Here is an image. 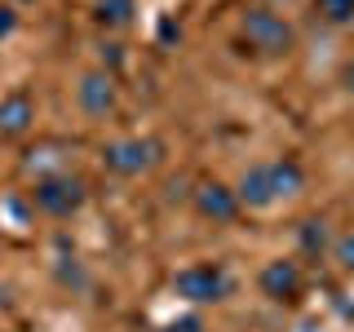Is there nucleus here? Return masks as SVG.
<instances>
[{
  "mask_svg": "<svg viewBox=\"0 0 354 332\" xmlns=\"http://www.w3.org/2000/svg\"><path fill=\"white\" fill-rule=\"evenodd\" d=\"M301 248L310 252V257H319V252L328 248V221L324 217H306L301 221Z\"/></svg>",
  "mask_w": 354,
  "mask_h": 332,
  "instance_id": "ddd939ff",
  "label": "nucleus"
},
{
  "mask_svg": "<svg viewBox=\"0 0 354 332\" xmlns=\"http://www.w3.org/2000/svg\"><path fill=\"white\" fill-rule=\"evenodd\" d=\"M120 58H124V53H120V44H106V49H102V62H111V66H120Z\"/></svg>",
  "mask_w": 354,
  "mask_h": 332,
  "instance_id": "6ab92c4d",
  "label": "nucleus"
},
{
  "mask_svg": "<svg viewBox=\"0 0 354 332\" xmlns=\"http://www.w3.org/2000/svg\"><path fill=\"white\" fill-rule=\"evenodd\" d=\"M239 31H243V40H248V49L266 53V58H283V53H292V44H297L292 22L270 5H248L239 14Z\"/></svg>",
  "mask_w": 354,
  "mask_h": 332,
  "instance_id": "f257e3e1",
  "label": "nucleus"
},
{
  "mask_svg": "<svg viewBox=\"0 0 354 332\" xmlns=\"http://www.w3.org/2000/svg\"><path fill=\"white\" fill-rule=\"evenodd\" d=\"M257 5H270V9H274V0H257Z\"/></svg>",
  "mask_w": 354,
  "mask_h": 332,
  "instance_id": "aec40b11",
  "label": "nucleus"
},
{
  "mask_svg": "<svg viewBox=\"0 0 354 332\" xmlns=\"http://www.w3.org/2000/svg\"><path fill=\"white\" fill-rule=\"evenodd\" d=\"M239 208H270L274 204V186H270V164H252L243 169L239 186H235Z\"/></svg>",
  "mask_w": 354,
  "mask_h": 332,
  "instance_id": "1a4fd4ad",
  "label": "nucleus"
},
{
  "mask_svg": "<svg viewBox=\"0 0 354 332\" xmlns=\"http://www.w3.org/2000/svg\"><path fill=\"white\" fill-rule=\"evenodd\" d=\"M230 270L217 261H195V266H182L173 275V293L182 302H195V306H213V302H226L230 297Z\"/></svg>",
  "mask_w": 354,
  "mask_h": 332,
  "instance_id": "f03ea898",
  "label": "nucleus"
},
{
  "mask_svg": "<svg viewBox=\"0 0 354 332\" xmlns=\"http://www.w3.org/2000/svg\"><path fill=\"white\" fill-rule=\"evenodd\" d=\"M270 186H274V199L297 195V191L306 186V169L292 160V155H283V160H270Z\"/></svg>",
  "mask_w": 354,
  "mask_h": 332,
  "instance_id": "9b49d317",
  "label": "nucleus"
},
{
  "mask_svg": "<svg viewBox=\"0 0 354 332\" xmlns=\"http://www.w3.org/2000/svg\"><path fill=\"white\" fill-rule=\"evenodd\" d=\"M36 124V102H31V93H9L0 98V138H22V133H31Z\"/></svg>",
  "mask_w": 354,
  "mask_h": 332,
  "instance_id": "6e6552de",
  "label": "nucleus"
},
{
  "mask_svg": "<svg viewBox=\"0 0 354 332\" xmlns=\"http://www.w3.org/2000/svg\"><path fill=\"white\" fill-rule=\"evenodd\" d=\"M84 199H88V186L80 182V177H71V173H53V177H40L36 186H31V208L44 217H71V213H80L84 208Z\"/></svg>",
  "mask_w": 354,
  "mask_h": 332,
  "instance_id": "7ed1b4c3",
  "label": "nucleus"
},
{
  "mask_svg": "<svg viewBox=\"0 0 354 332\" xmlns=\"http://www.w3.org/2000/svg\"><path fill=\"white\" fill-rule=\"evenodd\" d=\"M195 208H199V217H208V221H217V226H226V221H235L239 217V199L230 186H221V182H204L195 191Z\"/></svg>",
  "mask_w": 354,
  "mask_h": 332,
  "instance_id": "0eeeda50",
  "label": "nucleus"
},
{
  "mask_svg": "<svg viewBox=\"0 0 354 332\" xmlns=\"http://www.w3.org/2000/svg\"><path fill=\"white\" fill-rule=\"evenodd\" d=\"M257 288L270 302H297V297H301V266L288 261V257L266 261L261 275H257Z\"/></svg>",
  "mask_w": 354,
  "mask_h": 332,
  "instance_id": "423d86ee",
  "label": "nucleus"
},
{
  "mask_svg": "<svg viewBox=\"0 0 354 332\" xmlns=\"http://www.w3.org/2000/svg\"><path fill=\"white\" fill-rule=\"evenodd\" d=\"M319 18L332 22V27H346V22H354V0H315Z\"/></svg>",
  "mask_w": 354,
  "mask_h": 332,
  "instance_id": "4468645a",
  "label": "nucleus"
},
{
  "mask_svg": "<svg viewBox=\"0 0 354 332\" xmlns=\"http://www.w3.org/2000/svg\"><path fill=\"white\" fill-rule=\"evenodd\" d=\"M160 155H164V147L155 138H120V142H106L102 147V164L115 177H138V173L155 169Z\"/></svg>",
  "mask_w": 354,
  "mask_h": 332,
  "instance_id": "20e7f679",
  "label": "nucleus"
},
{
  "mask_svg": "<svg viewBox=\"0 0 354 332\" xmlns=\"http://www.w3.org/2000/svg\"><path fill=\"white\" fill-rule=\"evenodd\" d=\"M160 332H204V319H199V315H182V319H173V324H164Z\"/></svg>",
  "mask_w": 354,
  "mask_h": 332,
  "instance_id": "f3484780",
  "label": "nucleus"
},
{
  "mask_svg": "<svg viewBox=\"0 0 354 332\" xmlns=\"http://www.w3.org/2000/svg\"><path fill=\"white\" fill-rule=\"evenodd\" d=\"M14 27H18L14 5H0V40H5V36H14Z\"/></svg>",
  "mask_w": 354,
  "mask_h": 332,
  "instance_id": "a211bd4d",
  "label": "nucleus"
},
{
  "mask_svg": "<svg viewBox=\"0 0 354 332\" xmlns=\"http://www.w3.org/2000/svg\"><path fill=\"white\" fill-rule=\"evenodd\" d=\"M58 279L66 284V288H84V270H80V261H58Z\"/></svg>",
  "mask_w": 354,
  "mask_h": 332,
  "instance_id": "dca6fc26",
  "label": "nucleus"
},
{
  "mask_svg": "<svg viewBox=\"0 0 354 332\" xmlns=\"http://www.w3.org/2000/svg\"><path fill=\"white\" fill-rule=\"evenodd\" d=\"M18 5H31V0H18Z\"/></svg>",
  "mask_w": 354,
  "mask_h": 332,
  "instance_id": "412c9836",
  "label": "nucleus"
},
{
  "mask_svg": "<svg viewBox=\"0 0 354 332\" xmlns=\"http://www.w3.org/2000/svg\"><path fill=\"white\" fill-rule=\"evenodd\" d=\"M75 102H80L84 116L106 120L111 111L120 107V84H115V75H111V71H84L80 84H75Z\"/></svg>",
  "mask_w": 354,
  "mask_h": 332,
  "instance_id": "39448f33",
  "label": "nucleus"
},
{
  "mask_svg": "<svg viewBox=\"0 0 354 332\" xmlns=\"http://www.w3.org/2000/svg\"><path fill=\"white\" fill-rule=\"evenodd\" d=\"M332 261H337L346 275H354V230L341 235V239H332Z\"/></svg>",
  "mask_w": 354,
  "mask_h": 332,
  "instance_id": "2eb2a0df",
  "label": "nucleus"
},
{
  "mask_svg": "<svg viewBox=\"0 0 354 332\" xmlns=\"http://www.w3.org/2000/svg\"><path fill=\"white\" fill-rule=\"evenodd\" d=\"M133 14H138L133 0H97V5H93V22L106 27V31H124L133 22Z\"/></svg>",
  "mask_w": 354,
  "mask_h": 332,
  "instance_id": "f8f14e48",
  "label": "nucleus"
},
{
  "mask_svg": "<svg viewBox=\"0 0 354 332\" xmlns=\"http://www.w3.org/2000/svg\"><path fill=\"white\" fill-rule=\"evenodd\" d=\"M66 155H71V147L66 142H40V147H31L27 155H22V169H27L31 177H53V173H71L66 169Z\"/></svg>",
  "mask_w": 354,
  "mask_h": 332,
  "instance_id": "9d476101",
  "label": "nucleus"
}]
</instances>
